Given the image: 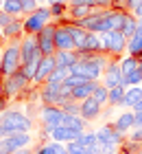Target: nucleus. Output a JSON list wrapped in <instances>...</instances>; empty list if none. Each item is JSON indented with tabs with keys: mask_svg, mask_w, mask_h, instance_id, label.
<instances>
[{
	"mask_svg": "<svg viewBox=\"0 0 142 154\" xmlns=\"http://www.w3.org/2000/svg\"><path fill=\"white\" fill-rule=\"evenodd\" d=\"M70 75H72V71H70V68H61V66H57L55 71L51 73V77H48L44 84H63Z\"/></svg>",
	"mask_w": 142,
	"mask_h": 154,
	"instance_id": "25",
	"label": "nucleus"
},
{
	"mask_svg": "<svg viewBox=\"0 0 142 154\" xmlns=\"http://www.w3.org/2000/svg\"><path fill=\"white\" fill-rule=\"evenodd\" d=\"M96 7H114V0H94Z\"/></svg>",
	"mask_w": 142,
	"mask_h": 154,
	"instance_id": "45",
	"label": "nucleus"
},
{
	"mask_svg": "<svg viewBox=\"0 0 142 154\" xmlns=\"http://www.w3.org/2000/svg\"><path fill=\"white\" fill-rule=\"evenodd\" d=\"M7 99H9V97H7L4 93H0V115L7 110Z\"/></svg>",
	"mask_w": 142,
	"mask_h": 154,
	"instance_id": "42",
	"label": "nucleus"
},
{
	"mask_svg": "<svg viewBox=\"0 0 142 154\" xmlns=\"http://www.w3.org/2000/svg\"><path fill=\"white\" fill-rule=\"evenodd\" d=\"M22 33H24V20L13 18V22H9L7 26H2V29H0V38L18 40V38H22Z\"/></svg>",
	"mask_w": 142,
	"mask_h": 154,
	"instance_id": "17",
	"label": "nucleus"
},
{
	"mask_svg": "<svg viewBox=\"0 0 142 154\" xmlns=\"http://www.w3.org/2000/svg\"><path fill=\"white\" fill-rule=\"evenodd\" d=\"M136 112V125L133 128H142V110H133Z\"/></svg>",
	"mask_w": 142,
	"mask_h": 154,
	"instance_id": "44",
	"label": "nucleus"
},
{
	"mask_svg": "<svg viewBox=\"0 0 142 154\" xmlns=\"http://www.w3.org/2000/svg\"><path fill=\"white\" fill-rule=\"evenodd\" d=\"M51 5H57V2H63V0H48Z\"/></svg>",
	"mask_w": 142,
	"mask_h": 154,
	"instance_id": "48",
	"label": "nucleus"
},
{
	"mask_svg": "<svg viewBox=\"0 0 142 154\" xmlns=\"http://www.w3.org/2000/svg\"><path fill=\"white\" fill-rule=\"evenodd\" d=\"M63 125H68V128H74V130H85L88 121H85L81 115H66V117H63Z\"/></svg>",
	"mask_w": 142,
	"mask_h": 154,
	"instance_id": "27",
	"label": "nucleus"
},
{
	"mask_svg": "<svg viewBox=\"0 0 142 154\" xmlns=\"http://www.w3.org/2000/svg\"><path fill=\"white\" fill-rule=\"evenodd\" d=\"M140 84H142V68H140V66H138L133 73L125 75V82H123V86H127V88H129V86H140Z\"/></svg>",
	"mask_w": 142,
	"mask_h": 154,
	"instance_id": "32",
	"label": "nucleus"
},
{
	"mask_svg": "<svg viewBox=\"0 0 142 154\" xmlns=\"http://www.w3.org/2000/svg\"><path fill=\"white\" fill-rule=\"evenodd\" d=\"M92 97H94V99H96L98 103H101V106H105V103H107V99H109V88L105 86V84H98Z\"/></svg>",
	"mask_w": 142,
	"mask_h": 154,
	"instance_id": "33",
	"label": "nucleus"
},
{
	"mask_svg": "<svg viewBox=\"0 0 142 154\" xmlns=\"http://www.w3.org/2000/svg\"><path fill=\"white\" fill-rule=\"evenodd\" d=\"M131 13H133V16H136L138 20L142 18V0H140V2L136 5V7H133V9H131Z\"/></svg>",
	"mask_w": 142,
	"mask_h": 154,
	"instance_id": "43",
	"label": "nucleus"
},
{
	"mask_svg": "<svg viewBox=\"0 0 142 154\" xmlns=\"http://www.w3.org/2000/svg\"><path fill=\"white\" fill-rule=\"evenodd\" d=\"M118 154H120V152H118Z\"/></svg>",
	"mask_w": 142,
	"mask_h": 154,
	"instance_id": "59",
	"label": "nucleus"
},
{
	"mask_svg": "<svg viewBox=\"0 0 142 154\" xmlns=\"http://www.w3.org/2000/svg\"><path fill=\"white\" fill-rule=\"evenodd\" d=\"M140 86H142V84H140Z\"/></svg>",
	"mask_w": 142,
	"mask_h": 154,
	"instance_id": "57",
	"label": "nucleus"
},
{
	"mask_svg": "<svg viewBox=\"0 0 142 154\" xmlns=\"http://www.w3.org/2000/svg\"><path fill=\"white\" fill-rule=\"evenodd\" d=\"M127 51H129V55H136V57L142 55V29L140 26H138V31L129 38V42H127Z\"/></svg>",
	"mask_w": 142,
	"mask_h": 154,
	"instance_id": "22",
	"label": "nucleus"
},
{
	"mask_svg": "<svg viewBox=\"0 0 142 154\" xmlns=\"http://www.w3.org/2000/svg\"><path fill=\"white\" fill-rule=\"evenodd\" d=\"M70 7H96L94 0H70Z\"/></svg>",
	"mask_w": 142,
	"mask_h": 154,
	"instance_id": "39",
	"label": "nucleus"
},
{
	"mask_svg": "<svg viewBox=\"0 0 142 154\" xmlns=\"http://www.w3.org/2000/svg\"><path fill=\"white\" fill-rule=\"evenodd\" d=\"M20 5H22V11H24V13H33V11L39 7L37 0H20Z\"/></svg>",
	"mask_w": 142,
	"mask_h": 154,
	"instance_id": "36",
	"label": "nucleus"
},
{
	"mask_svg": "<svg viewBox=\"0 0 142 154\" xmlns=\"http://www.w3.org/2000/svg\"><path fill=\"white\" fill-rule=\"evenodd\" d=\"M55 31H57V24L48 22L44 29L37 33V44H39L42 55H55L57 53V48H55Z\"/></svg>",
	"mask_w": 142,
	"mask_h": 154,
	"instance_id": "8",
	"label": "nucleus"
},
{
	"mask_svg": "<svg viewBox=\"0 0 142 154\" xmlns=\"http://www.w3.org/2000/svg\"><path fill=\"white\" fill-rule=\"evenodd\" d=\"M55 62H57V66H61V68H70L77 62V51H57Z\"/></svg>",
	"mask_w": 142,
	"mask_h": 154,
	"instance_id": "23",
	"label": "nucleus"
},
{
	"mask_svg": "<svg viewBox=\"0 0 142 154\" xmlns=\"http://www.w3.org/2000/svg\"><path fill=\"white\" fill-rule=\"evenodd\" d=\"M57 68V62H55V55H44L37 66V73H35V79L33 84H44L48 77H51V73Z\"/></svg>",
	"mask_w": 142,
	"mask_h": 154,
	"instance_id": "12",
	"label": "nucleus"
},
{
	"mask_svg": "<svg viewBox=\"0 0 142 154\" xmlns=\"http://www.w3.org/2000/svg\"><path fill=\"white\" fill-rule=\"evenodd\" d=\"M68 11V7L63 5V2H57V5H51V16L53 18H61L63 13Z\"/></svg>",
	"mask_w": 142,
	"mask_h": 154,
	"instance_id": "35",
	"label": "nucleus"
},
{
	"mask_svg": "<svg viewBox=\"0 0 142 154\" xmlns=\"http://www.w3.org/2000/svg\"><path fill=\"white\" fill-rule=\"evenodd\" d=\"M35 154H57L55 152V141H51V143H42L37 150H33Z\"/></svg>",
	"mask_w": 142,
	"mask_h": 154,
	"instance_id": "37",
	"label": "nucleus"
},
{
	"mask_svg": "<svg viewBox=\"0 0 142 154\" xmlns=\"http://www.w3.org/2000/svg\"><path fill=\"white\" fill-rule=\"evenodd\" d=\"M125 93H127V86H116V88H109V99H107V106H123Z\"/></svg>",
	"mask_w": 142,
	"mask_h": 154,
	"instance_id": "26",
	"label": "nucleus"
},
{
	"mask_svg": "<svg viewBox=\"0 0 142 154\" xmlns=\"http://www.w3.org/2000/svg\"><path fill=\"white\" fill-rule=\"evenodd\" d=\"M0 154H2V152H0Z\"/></svg>",
	"mask_w": 142,
	"mask_h": 154,
	"instance_id": "58",
	"label": "nucleus"
},
{
	"mask_svg": "<svg viewBox=\"0 0 142 154\" xmlns=\"http://www.w3.org/2000/svg\"><path fill=\"white\" fill-rule=\"evenodd\" d=\"M51 9L48 7H37L33 13H26L24 18V33L26 35H37L44 26L51 22Z\"/></svg>",
	"mask_w": 142,
	"mask_h": 154,
	"instance_id": "3",
	"label": "nucleus"
},
{
	"mask_svg": "<svg viewBox=\"0 0 142 154\" xmlns=\"http://www.w3.org/2000/svg\"><path fill=\"white\" fill-rule=\"evenodd\" d=\"M79 103H81V117L85 121H94V119H98L101 112H103V106L94 99V97H88V99H83Z\"/></svg>",
	"mask_w": 142,
	"mask_h": 154,
	"instance_id": "15",
	"label": "nucleus"
},
{
	"mask_svg": "<svg viewBox=\"0 0 142 154\" xmlns=\"http://www.w3.org/2000/svg\"><path fill=\"white\" fill-rule=\"evenodd\" d=\"M133 110H142V101H140V103H138V106H136V108H133Z\"/></svg>",
	"mask_w": 142,
	"mask_h": 154,
	"instance_id": "49",
	"label": "nucleus"
},
{
	"mask_svg": "<svg viewBox=\"0 0 142 154\" xmlns=\"http://www.w3.org/2000/svg\"><path fill=\"white\" fill-rule=\"evenodd\" d=\"M103 53H107V55H120L127 48V40L123 35V31H109V33H103Z\"/></svg>",
	"mask_w": 142,
	"mask_h": 154,
	"instance_id": "7",
	"label": "nucleus"
},
{
	"mask_svg": "<svg viewBox=\"0 0 142 154\" xmlns=\"http://www.w3.org/2000/svg\"><path fill=\"white\" fill-rule=\"evenodd\" d=\"M85 130H74V128H68V125H57V128L51 132V139L53 141H59V143H70V141H77Z\"/></svg>",
	"mask_w": 142,
	"mask_h": 154,
	"instance_id": "14",
	"label": "nucleus"
},
{
	"mask_svg": "<svg viewBox=\"0 0 142 154\" xmlns=\"http://www.w3.org/2000/svg\"><path fill=\"white\" fill-rule=\"evenodd\" d=\"M79 141H81V145H85L88 152H94V148L98 145V137H96V132H83L79 137Z\"/></svg>",
	"mask_w": 142,
	"mask_h": 154,
	"instance_id": "30",
	"label": "nucleus"
},
{
	"mask_svg": "<svg viewBox=\"0 0 142 154\" xmlns=\"http://www.w3.org/2000/svg\"><path fill=\"white\" fill-rule=\"evenodd\" d=\"M136 154H142V152H136Z\"/></svg>",
	"mask_w": 142,
	"mask_h": 154,
	"instance_id": "55",
	"label": "nucleus"
},
{
	"mask_svg": "<svg viewBox=\"0 0 142 154\" xmlns=\"http://www.w3.org/2000/svg\"><path fill=\"white\" fill-rule=\"evenodd\" d=\"M0 57H2V46H0Z\"/></svg>",
	"mask_w": 142,
	"mask_h": 154,
	"instance_id": "51",
	"label": "nucleus"
},
{
	"mask_svg": "<svg viewBox=\"0 0 142 154\" xmlns=\"http://www.w3.org/2000/svg\"><path fill=\"white\" fill-rule=\"evenodd\" d=\"M28 145H31V134H28V132H22V134H9L2 143H0V152H2V154H13L18 150L28 148Z\"/></svg>",
	"mask_w": 142,
	"mask_h": 154,
	"instance_id": "9",
	"label": "nucleus"
},
{
	"mask_svg": "<svg viewBox=\"0 0 142 154\" xmlns=\"http://www.w3.org/2000/svg\"><path fill=\"white\" fill-rule=\"evenodd\" d=\"M37 2H48V0H37Z\"/></svg>",
	"mask_w": 142,
	"mask_h": 154,
	"instance_id": "52",
	"label": "nucleus"
},
{
	"mask_svg": "<svg viewBox=\"0 0 142 154\" xmlns=\"http://www.w3.org/2000/svg\"><path fill=\"white\" fill-rule=\"evenodd\" d=\"M138 2H140V0H129V9H133V7H136Z\"/></svg>",
	"mask_w": 142,
	"mask_h": 154,
	"instance_id": "47",
	"label": "nucleus"
},
{
	"mask_svg": "<svg viewBox=\"0 0 142 154\" xmlns=\"http://www.w3.org/2000/svg\"><path fill=\"white\" fill-rule=\"evenodd\" d=\"M140 101H142V86H129V88H127V93H125L123 106L129 108V110H133Z\"/></svg>",
	"mask_w": 142,
	"mask_h": 154,
	"instance_id": "19",
	"label": "nucleus"
},
{
	"mask_svg": "<svg viewBox=\"0 0 142 154\" xmlns=\"http://www.w3.org/2000/svg\"><path fill=\"white\" fill-rule=\"evenodd\" d=\"M96 137H98V143H105V145H109V148H118V145L125 143V134H120V132L114 128V123L103 125V128L96 132Z\"/></svg>",
	"mask_w": 142,
	"mask_h": 154,
	"instance_id": "11",
	"label": "nucleus"
},
{
	"mask_svg": "<svg viewBox=\"0 0 142 154\" xmlns=\"http://www.w3.org/2000/svg\"><path fill=\"white\" fill-rule=\"evenodd\" d=\"M28 84H31V79L26 77L24 68H18L13 75H9V77H4V79H2V93L7 97H16V95L22 93Z\"/></svg>",
	"mask_w": 142,
	"mask_h": 154,
	"instance_id": "5",
	"label": "nucleus"
},
{
	"mask_svg": "<svg viewBox=\"0 0 142 154\" xmlns=\"http://www.w3.org/2000/svg\"><path fill=\"white\" fill-rule=\"evenodd\" d=\"M79 51H85V53H103V42L98 38V33H88V38H85L83 46Z\"/></svg>",
	"mask_w": 142,
	"mask_h": 154,
	"instance_id": "20",
	"label": "nucleus"
},
{
	"mask_svg": "<svg viewBox=\"0 0 142 154\" xmlns=\"http://www.w3.org/2000/svg\"><path fill=\"white\" fill-rule=\"evenodd\" d=\"M101 82H85V84H81V86H74L72 88V93H70V99H74V101H83V99H88V97H92L94 95V90H96V86Z\"/></svg>",
	"mask_w": 142,
	"mask_h": 154,
	"instance_id": "16",
	"label": "nucleus"
},
{
	"mask_svg": "<svg viewBox=\"0 0 142 154\" xmlns=\"http://www.w3.org/2000/svg\"><path fill=\"white\" fill-rule=\"evenodd\" d=\"M138 66H140V60L136 57V55H127V57H123V60H120V68H123V75H129V73H133Z\"/></svg>",
	"mask_w": 142,
	"mask_h": 154,
	"instance_id": "29",
	"label": "nucleus"
},
{
	"mask_svg": "<svg viewBox=\"0 0 142 154\" xmlns=\"http://www.w3.org/2000/svg\"><path fill=\"white\" fill-rule=\"evenodd\" d=\"M125 82V75H123V68H120V62L112 60L103 71V84L107 88H116V86H123Z\"/></svg>",
	"mask_w": 142,
	"mask_h": 154,
	"instance_id": "10",
	"label": "nucleus"
},
{
	"mask_svg": "<svg viewBox=\"0 0 142 154\" xmlns=\"http://www.w3.org/2000/svg\"><path fill=\"white\" fill-rule=\"evenodd\" d=\"M120 31H123V35H125L127 40H129V38L133 35V33L138 31V18L133 16V13H125V20H123V29H120Z\"/></svg>",
	"mask_w": 142,
	"mask_h": 154,
	"instance_id": "24",
	"label": "nucleus"
},
{
	"mask_svg": "<svg viewBox=\"0 0 142 154\" xmlns=\"http://www.w3.org/2000/svg\"><path fill=\"white\" fill-rule=\"evenodd\" d=\"M55 48L57 51H77L74 48V40H72V35H70L66 24L57 26V31H55Z\"/></svg>",
	"mask_w": 142,
	"mask_h": 154,
	"instance_id": "13",
	"label": "nucleus"
},
{
	"mask_svg": "<svg viewBox=\"0 0 142 154\" xmlns=\"http://www.w3.org/2000/svg\"><path fill=\"white\" fill-rule=\"evenodd\" d=\"M0 9L7 11V13H9V16H13V18H18L20 13H24V11H22V5H20V0H4Z\"/></svg>",
	"mask_w": 142,
	"mask_h": 154,
	"instance_id": "31",
	"label": "nucleus"
},
{
	"mask_svg": "<svg viewBox=\"0 0 142 154\" xmlns=\"http://www.w3.org/2000/svg\"><path fill=\"white\" fill-rule=\"evenodd\" d=\"M13 154H35L31 148H24V150H18V152H13Z\"/></svg>",
	"mask_w": 142,
	"mask_h": 154,
	"instance_id": "46",
	"label": "nucleus"
},
{
	"mask_svg": "<svg viewBox=\"0 0 142 154\" xmlns=\"http://www.w3.org/2000/svg\"><path fill=\"white\" fill-rule=\"evenodd\" d=\"M0 125L4 130H9L11 134H22V132L33 130V121L24 112H18V110H4L0 115Z\"/></svg>",
	"mask_w": 142,
	"mask_h": 154,
	"instance_id": "2",
	"label": "nucleus"
},
{
	"mask_svg": "<svg viewBox=\"0 0 142 154\" xmlns=\"http://www.w3.org/2000/svg\"><path fill=\"white\" fill-rule=\"evenodd\" d=\"M20 55H22V66L31 64V62H39L44 55L39 51L37 44V35H24L20 42Z\"/></svg>",
	"mask_w": 142,
	"mask_h": 154,
	"instance_id": "6",
	"label": "nucleus"
},
{
	"mask_svg": "<svg viewBox=\"0 0 142 154\" xmlns=\"http://www.w3.org/2000/svg\"><path fill=\"white\" fill-rule=\"evenodd\" d=\"M138 60H140V68H142V55H140V57H138Z\"/></svg>",
	"mask_w": 142,
	"mask_h": 154,
	"instance_id": "50",
	"label": "nucleus"
},
{
	"mask_svg": "<svg viewBox=\"0 0 142 154\" xmlns=\"http://www.w3.org/2000/svg\"><path fill=\"white\" fill-rule=\"evenodd\" d=\"M0 7H2V0H0Z\"/></svg>",
	"mask_w": 142,
	"mask_h": 154,
	"instance_id": "54",
	"label": "nucleus"
},
{
	"mask_svg": "<svg viewBox=\"0 0 142 154\" xmlns=\"http://www.w3.org/2000/svg\"><path fill=\"white\" fill-rule=\"evenodd\" d=\"M85 154H96V152H85Z\"/></svg>",
	"mask_w": 142,
	"mask_h": 154,
	"instance_id": "53",
	"label": "nucleus"
},
{
	"mask_svg": "<svg viewBox=\"0 0 142 154\" xmlns=\"http://www.w3.org/2000/svg\"><path fill=\"white\" fill-rule=\"evenodd\" d=\"M66 26H68L70 35H72V40H74V48L79 51V48L83 46V42H85V38H88V33H90V31H85L83 26H79L77 22H68Z\"/></svg>",
	"mask_w": 142,
	"mask_h": 154,
	"instance_id": "21",
	"label": "nucleus"
},
{
	"mask_svg": "<svg viewBox=\"0 0 142 154\" xmlns=\"http://www.w3.org/2000/svg\"><path fill=\"white\" fill-rule=\"evenodd\" d=\"M133 125H136V112H133V110H125V112L114 121V128H116L120 134H127L129 130H133Z\"/></svg>",
	"mask_w": 142,
	"mask_h": 154,
	"instance_id": "18",
	"label": "nucleus"
},
{
	"mask_svg": "<svg viewBox=\"0 0 142 154\" xmlns=\"http://www.w3.org/2000/svg\"><path fill=\"white\" fill-rule=\"evenodd\" d=\"M63 117H66V112H63V108H59V106H48V103H44L42 110H39V121L44 125L46 134H51L57 125H63Z\"/></svg>",
	"mask_w": 142,
	"mask_h": 154,
	"instance_id": "4",
	"label": "nucleus"
},
{
	"mask_svg": "<svg viewBox=\"0 0 142 154\" xmlns=\"http://www.w3.org/2000/svg\"><path fill=\"white\" fill-rule=\"evenodd\" d=\"M9 22H13V16H9L7 11L0 9V29H2V26H7Z\"/></svg>",
	"mask_w": 142,
	"mask_h": 154,
	"instance_id": "40",
	"label": "nucleus"
},
{
	"mask_svg": "<svg viewBox=\"0 0 142 154\" xmlns=\"http://www.w3.org/2000/svg\"><path fill=\"white\" fill-rule=\"evenodd\" d=\"M66 148H68V152H70V154H85V152H88V150H85V145H81L79 139H77V141L66 143Z\"/></svg>",
	"mask_w": 142,
	"mask_h": 154,
	"instance_id": "34",
	"label": "nucleus"
},
{
	"mask_svg": "<svg viewBox=\"0 0 142 154\" xmlns=\"http://www.w3.org/2000/svg\"><path fill=\"white\" fill-rule=\"evenodd\" d=\"M129 141L142 145V128H133V130L129 132Z\"/></svg>",
	"mask_w": 142,
	"mask_h": 154,
	"instance_id": "38",
	"label": "nucleus"
},
{
	"mask_svg": "<svg viewBox=\"0 0 142 154\" xmlns=\"http://www.w3.org/2000/svg\"><path fill=\"white\" fill-rule=\"evenodd\" d=\"M68 16L72 18V22H79V20L83 18H88L90 13H92V7H68Z\"/></svg>",
	"mask_w": 142,
	"mask_h": 154,
	"instance_id": "28",
	"label": "nucleus"
},
{
	"mask_svg": "<svg viewBox=\"0 0 142 154\" xmlns=\"http://www.w3.org/2000/svg\"><path fill=\"white\" fill-rule=\"evenodd\" d=\"M55 152H57V154H70L68 148H66L63 143H59V141H55Z\"/></svg>",
	"mask_w": 142,
	"mask_h": 154,
	"instance_id": "41",
	"label": "nucleus"
},
{
	"mask_svg": "<svg viewBox=\"0 0 142 154\" xmlns=\"http://www.w3.org/2000/svg\"><path fill=\"white\" fill-rule=\"evenodd\" d=\"M22 68V55H20V38L11 40L9 44L2 48V57H0V79L9 77Z\"/></svg>",
	"mask_w": 142,
	"mask_h": 154,
	"instance_id": "1",
	"label": "nucleus"
},
{
	"mask_svg": "<svg viewBox=\"0 0 142 154\" xmlns=\"http://www.w3.org/2000/svg\"><path fill=\"white\" fill-rule=\"evenodd\" d=\"M2 2H4V0H2Z\"/></svg>",
	"mask_w": 142,
	"mask_h": 154,
	"instance_id": "56",
	"label": "nucleus"
}]
</instances>
